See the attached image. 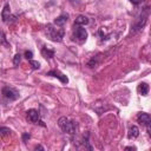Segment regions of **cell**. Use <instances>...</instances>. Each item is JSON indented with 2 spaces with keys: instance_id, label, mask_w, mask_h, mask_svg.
<instances>
[{
  "instance_id": "6da1fadb",
  "label": "cell",
  "mask_w": 151,
  "mask_h": 151,
  "mask_svg": "<svg viewBox=\"0 0 151 151\" xmlns=\"http://www.w3.org/2000/svg\"><path fill=\"white\" fill-rule=\"evenodd\" d=\"M45 32H46L47 38L52 41H55V42H60L64 38V34H65V31L63 28H57L53 25H48L46 27Z\"/></svg>"
},
{
  "instance_id": "7a4b0ae2",
  "label": "cell",
  "mask_w": 151,
  "mask_h": 151,
  "mask_svg": "<svg viewBox=\"0 0 151 151\" xmlns=\"http://www.w3.org/2000/svg\"><path fill=\"white\" fill-rule=\"evenodd\" d=\"M58 125L59 127L66 132V133H70V134H74L77 132V124L74 122H71L68 118L66 117H60L59 120H58Z\"/></svg>"
},
{
  "instance_id": "3957f363",
  "label": "cell",
  "mask_w": 151,
  "mask_h": 151,
  "mask_svg": "<svg viewBox=\"0 0 151 151\" xmlns=\"http://www.w3.org/2000/svg\"><path fill=\"white\" fill-rule=\"evenodd\" d=\"M2 96L8 99V100H17L19 98V91L14 87H11V86H4L2 90Z\"/></svg>"
},
{
  "instance_id": "277c9868",
  "label": "cell",
  "mask_w": 151,
  "mask_h": 151,
  "mask_svg": "<svg viewBox=\"0 0 151 151\" xmlns=\"http://www.w3.org/2000/svg\"><path fill=\"white\" fill-rule=\"evenodd\" d=\"M73 37L79 41V42H84L87 38V32L85 28H83L81 26L79 25H74V28H73Z\"/></svg>"
},
{
  "instance_id": "5b68a950",
  "label": "cell",
  "mask_w": 151,
  "mask_h": 151,
  "mask_svg": "<svg viewBox=\"0 0 151 151\" xmlns=\"http://www.w3.org/2000/svg\"><path fill=\"white\" fill-rule=\"evenodd\" d=\"M1 18H2V21L6 22V24H12L13 21H15L17 17L11 14V7H9L8 4H6L4 6V9L1 12Z\"/></svg>"
},
{
  "instance_id": "8992f818",
  "label": "cell",
  "mask_w": 151,
  "mask_h": 151,
  "mask_svg": "<svg viewBox=\"0 0 151 151\" xmlns=\"http://www.w3.org/2000/svg\"><path fill=\"white\" fill-rule=\"evenodd\" d=\"M137 120L138 123H140L142 125H144L149 132V134L151 133L150 132V123H151V117L149 113H145V112H139L138 116H137Z\"/></svg>"
},
{
  "instance_id": "52a82bcc",
  "label": "cell",
  "mask_w": 151,
  "mask_h": 151,
  "mask_svg": "<svg viewBox=\"0 0 151 151\" xmlns=\"http://www.w3.org/2000/svg\"><path fill=\"white\" fill-rule=\"evenodd\" d=\"M46 76L55 77V78H58L63 84H67V83H68V78H67L64 73H61L59 70H51L50 72H47V73H46Z\"/></svg>"
},
{
  "instance_id": "ba28073f",
  "label": "cell",
  "mask_w": 151,
  "mask_h": 151,
  "mask_svg": "<svg viewBox=\"0 0 151 151\" xmlns=\"http://www.w3.org/2000/svg\"><path fill=\"white\" fill-rule=\"evenodd\" d=\"M26 116H27V120L31 122V123H37L39 120V112L34 109H31L26 112Z\"/></svg>"
},
{
  "instance_id": "9c48e42d",
  "label": "cell",
  "mask_w": 151,
  "mask_h": 151,
  "mask_svg": "<svg viewBox=\"0 0 151 151\" xmlns=\"http://www.w3.org/2000/svg\"><path fill=\"white\" fill-rule=\"evenodd\" d=\"M67 19H68V14H61V15H59L54 19V25L61 27L67 22Z\"/></svg>"
},
{
  "instance_id": "30bf717a",
  "label": "cell",
  "mask_w": 151,
  "mask_h": 151,
  "mask_svg": "<svg viewBox=\"0 0 151 151\" xmlns=\"http://www.w3.org/2000/svg\"><path fill=\"white\" fill-rule=\"evenodd\" d=\"M139 136V129L136 126V125H132L129 130V133H127V137L130 139H136L137 137Z\"/></svg>"
},
{
  "instance_id": "8fae6325",
  "label": "cell",
  "mask_w": 151,
  "mask_h": 151,
  "mask_svg": "<svg viewBox=\"0 0 151 151\" xmlns=\"http://www.w3.org/2000/svg\"><path fill=\"white\" fill-rule=\"evenodd\" d=\"M90 22L88 18L85 17V15H78L76 21H74V25H79V26H84V25H87Z\"/></svg>"
},
{
  "instance_id": "7c38bea8",
  "label": "cell",
  "mask_w": 151,
  "mask_h": 151,
  "mask_svg": "<svg viewBox=\"0 0 151 151\" xmlns=\"http://www.w3.org/2000/svg\"><path fill=\"white\" fill-rule=\"evenodd\" d=\"M138 92L142 96H147V93H149V85L146 83H140L138 85Z\"/></svg>"
},
{
  "instance_id": "4fadbf2b",
  "label": "cell",
  "mask_w": 151,
  "mask_h": 151,
  "mask_svg": "<svg viewBox=\"0 0 151 151\" xmlns=\"http://www.w3.org/2000/svg\"><path fill=\"white\" fill-rule=\"evenodd\" d=\"M41 54H42L45 58L51 59V58H53V57H54V51H53V50L47 48L46 46H44V47H42V50H41Z\"/></svg>"
},
{
  "instance_id": "5bb4252c",
  "label": "cell",
  "mask_w": 151,
  "mask_h": 151,
  "mask_svg": "<svg viewBox=\"0 0 151 151\" xmlns=\"http://www.w3.org/2000/svg\"><path fill=\"white\" fill-rule=\"evenodd\" d=\"M0 45H2L5 47H9V44H8V41H7L4 32H0Z\"/></svg>"
},
{
  "instance_id": "9a60e30c",
  "label": "cell",
  "mask_w": 151,
  "mask_h": 151,
  "mask_svg": "<svg viewBox=\"0 0 151 151\" xmlns=\"http://www.w3.org/2000/svg\"><path fill=\"white\" fill-rule=\"evenodd\" d=\"M11 129H8V127H0V136H9L11 134Z\"/></svg>"
},
{
  "instance_id": "2e32d148",
  "label": "cell",
  "mask_w": 151,
  "mask_h": 151,
  "mask_svg": "<svg viewBox=\"0 0 151 151\" xmlns=\"http://www.w3.org/2000/svg\"><path fill=\"white\" fill-rule=\"evenodd\" d=\"M29 65H31V67L32 68H34V70H38V68H40V63L39 61H35V60H29Z\"/></svg>"
},
{
  "instance_id": "e0dca14e",
  "label": "cell",
  "mask_w": 151,
  "mask_h": 151,
  "mask_svg": "<svg viewBox=\"0 0 151 151\" xmlns=\"http://www.w3.org/2000/svg\"><path fill=\"white\" fill-rule=\"evenodd\" d=\"M20 59H21V55H20L19 53L14 55V59H13V64H14V66H18V65H19V63H20Z\"/></svg>"
},
{
  "instance_id": "ac0fdd59",
  "label": "cell",
  "mask_w": 151,
  "mask_h": 151,
  "mask_svg": "<svg viewBox=\"0 0 151 151\" xmlns=\"http://www.w3.org/2000/svg\"><path fill=\"white\" fill-rule=\"evenodd\" d=\"M32 57H33L32 51H26V52H25V58H26L27 60H31V59H32Z\"/></svg>"
},
{
  "instance_id": "d6986e66",
  "label": "cell",
  "mask_w": 151,
  "mask_h": 151,
  "mask_svg": "<svg viewBox=\"0 0 151 151\" xmlns=\"http://www.w3.org/2000/svg\"><path fill=\"white\" fill-rule=\"evenodd\" d=\"M29 137H31V136H29V133H24V134H22V142H24V143H26V142H27V139H29Z\"/></svg>"
},
{
  "instance_id": "ffe728a7",
  "label": "cell",
  "mask_w": 151,
  "mask_h": 151,
  "mask_svg": "<svg viewBox=\"0 0 151 151\" xmlns=\"http://www.w3.org/2000/svg\"><path fill=\"white\" fill-rule=\"evenodd\" d=\"M130 1H131L133 5H139V4L142 2V0H130Z\"/></svg>"
},
{
  "instance_id": "44dd1931",
  "label": "cell",
  "mask_w": 151,
  "mask_h": 151,
  "mask_svg": "<svg viewBox=\"0 0 151 151\" xmlns=\"http://www.w3.org/2000/svg\"><path fill=\"white\" fill-rule=\"evenodd\" d=\"M125 150H136V147H133V146H127V147H125Z\"/></svg>"
},
{
  "instance_id": "7402d4cb",
  "label": "cell",
  "mask_w": 151,
  "mask_h": 151,
  "mask_svg": "<svg viewBox=\"0 0 151 151\" xmlns=\"http://www.w3.org/2000/svg\"><path fill=\"white\" fill-rule=\"evenodd\" d=\"M35 150H44V147L39 145V146H35Z\"/></svg>"
}]
</instances>
